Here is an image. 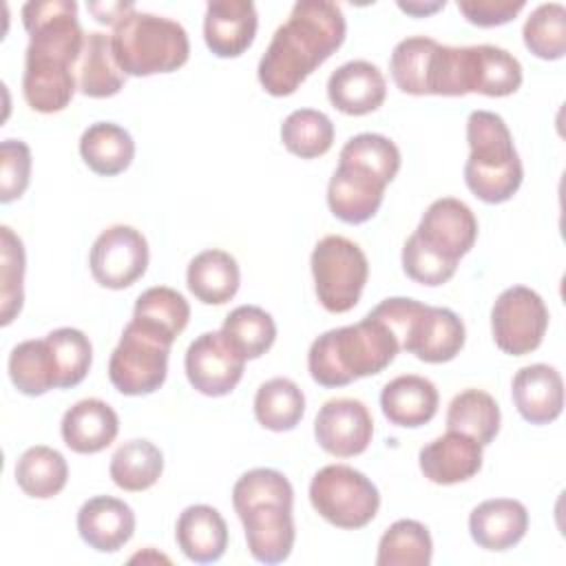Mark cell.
I'll return each instance as SVG.
<instances>
[{"label":"cell","mask_w":566,"mask_h":566,"mask_svg":"<svg viewBox=\"0 0 566 566\" xmlns=\"http://www.w3.org/2000/svg\"><path fill=\"white\" fill-rule=\"evenodd\" d=\"M175 539L190 562L212 564L228 548V524L214 506L190 504L177 517Z\"/></svg>","instance_id":"d4e9b609"},{"label":"cell","mask_w":566,"mask_h":566,"mask_svg":"<svg viewBox=\"0 0 566 566\" xmlns=\"http://www.w3.org/2000/svg\"><path fill=\"white\" fill-rule=\"evenodd\" d=\"M69 480L64 455L46 444L29 447L15 462V482L24 495L35 500L55 497Z\"/></svg>","instance_id":"4dcf8cb0"},{"label":"cell","mask_w":566,"mask_h":566,"mask_svg":"<svg viewBox=\"0 0 566 566\" xmlns=\"http://www.w3.org/2000/svg\"><path fill=\"white\" fill-rule=\"evenodd\" d=\"M175 338L155 325L130 318L108 360V378L124 396H148L168 376V356Z\"/></svg>","instance_id":"52a82bcc"},{"label":"cell","mask_w":566,"mask_h":566,"mask_svg":"<svg viewBox=\"0 0 566 566\" xmlns=\"http://www.w3.org/2000/svg\"><path fill=\"white\" fill-rule=\"evenodd\" d=\"M402 270L405 274L427 287H438L451 281L458 263L431 250L416 232L402 245Z\"/></svg>","instance_id":"ee69618b"},{"label":"cell","mask_w":566,"mask_h":566,"mask_svg":"<svg viewBox=\"0 0 566 566\" xmlns=\"http://www.w3.org/2000/svg\"><path fill=\"white\" fill-rule=\"evenodd\" d=\"M31 179V148L22 139L0 144V201L20 199Z\"/></svg>","instance_id":"f6af8a7d"},{"label":"cell","mask_w":566,"mask_h":566,"mask_svg":"<svg viewBox=\"0 0 566 566\" xmlns=\"http://www.w3.org/2000/svg\"><path fill=\"white\" fill-rule=\"evenodd\" d=\"M111 480L130 493L146 491L157 484L164 473V455L146 438H135L124 442L111 458L108 467Z\"/></svg>","instance_id":"d6a6232c"},{"label":"cell","mask_w":566,"mask_h":566,"mask_svg":"<svg viewBox=\"0 0 566 566\" xmlns=\"http://www.w3.org/2000/svg\"><path fill=\"white\" fill-rule=\"evenodd\" d=\"M305 413L303 389L283 376L265 380L254 396V418L270 431H292Z\"/></svg>","instance_id":"836d02e7"},{"label":"cell","mask_w":566,"mask_h":566,"mask_svg":"<svg viewBox=\"0 0 566 566\" xmlns=\"http://www.w3.org/2000/svg\"><path fill=\"white\" fill-rule=\"evenodd\" d=\"M387 181L376 172L340 161L327 184V206L336 219L349 226L369 221L385 197Z\"/></svg>","instance_id":"9a60e30c"},{"label":"cell","mask_w":566,"mask_h":566,"mask_svg":"<svg viewBox=\"0 0 566 566\" xmlns=\"http://www.w3.org/2000/svg\"><path fill=\"white\" fill-rule=\"evenodd\" d=\"M219 332L245 360H254L274 345L276 323L259 305H239L226 316Z\"/></svg>","instance_id":"e575fe53"},{"label":"cell","mask_w":566,"mask_h":566,"mask_svg":"<svg viewBox=\"0 0 566 566\" xmlns=\"http://www.w3.org/2000/svg\"><path fill=\"white\" fill-rule=\"evenodd\" d=\"M9 378L24 396H42L57 387V367L46 338H29L11 349Z\"/></svg>","instance_id":"1f68e13d"},{"label":"cell","mask_w":566,"mask_h":566,"mask_svg":"<svg viewBox=\"0 0 566 566\" xmlns=\"http://www.w3.org/2000/svg\"><path fill=\"white\" fill-rule=\"evenodd\" d=\"M188 382L203 396H228L241 380L245 358L223 338L221 332L197 336L184 358Z\"/></svg>","instance_id":"4fadbf2b"},{"label":"cell","mask_w":566,"mask_h":566,"mask_svg":"<svg viewBox=\"0 0 566 566\" xmlns=\"http://www.w3.org/2000/svg\"><path fill=\"white\" fill-rule=\"evenodd\" d=\"M232 506L256 562L281 564L290 557L296 539L294 489L281 471L265 467L245 471L232 486Z\"/></svg>","instance_id":"3957f363"},{"label":"cell","mask_w":566,"mask_h":566,"mask_svg":"<svg viewBox=\"0 0 566 566\" xmlns=\"http://www.w3.org/2000/svg\"><path fill=\"white\" fill-rule=\"evenodd\" d=\"M467 340L462 318L449 307L427 305L416 321L402 352L413 354L422 363H449L453 360Z\"/></svg>","instance_id":"44dd1931"},{"label":"cell","mask_w":566,"mask_h":566,"mask_svg":"<svg viewBox=\"0 0 566 566\" xmlns=\"http://www.w3.org/2000/svg\"><path fill=\"white\" fill-rule=\"evenodd\" d=\"M467 188L484 203L509 201L522 186L524 168L506 122L497 113L473 111L467 117Z\"/></svg>","instance_id":"5b68a950"},{"label":"cell","mask_w":566,"mask_h":566,"mask_svg":"<svg viewBox=\"0 0 566 566\" xmlns=\"http://www.w3.org/2000/svg\"><path fill=\"white\" fill-rule=\"evenodd\" d=\"M0 323L9 325L24 301V245L9 228H0Z\"/></svg>","instance_id":"ab89813d"},{"label":"cell","mask_w":566,"mask_h":566,"mask_svg":"<svg viewBox=\"0 0 566 566\" xmlns=\"http://www.w3.org/2000/svg\"><path fill=\"white\" fill-rule=\"evenodd\" d=\"M526 7L524 0H458V11L475 27H500Z\"/></svg>","instance_id":"bcb514c9"},{"label":"cell","mask_w":566,"mask_h":566,"mask_svg":"<svg viewBox=\"0 0 566 566\" xmlns=\"http://www.w3.org/2000/svg\"><path fill=\"white\" fill-rule=\"evenodd\" d=\"M259 15L250 0H212L203 15V40L217 57H239L256 35Z\"/></svg>","instance_id":"e0dca14e"},{"label":"cell","mask_w":566,"mask_h":566,"mask_svg":"<svg viewBox=\"0 0 566 566\" xmlns=\"http://www.w3.org/2000/svg\"><path fill=\"white\" fill-rule=\"evenodd\" d=\"M520 60L502 46L475 44L453 46L451 91L453 97L482 93L489 97L513 95L522 86Z\"/></svg>","instance_id":"30bf717a"},{"label":"cell","mask_w":566,"mask_h":566,"mask_svg":"<svg viewBox=\"0 0 566 566\" xmlns=\"http://www.w3.org/2000/svg\"><path fill=\"white\" fill-rule=\"evenodd\" d=\"M281 142L292 155L301 159H316L332 148L334 124L323 111L298 108L283 119Z\"/></svg>","instance_id":"74e56055"},{"label":"cell","mask_w":566,"mask_h":566,"mask_svg":"<svg viewBox=\"0 0 566 566\" xmlns=\"http://www.w3.org/2000/svg\"><path fill=\"white\" fill-rule=\"evenodd\" d=\"M347 24L329 0H298L274 31L259 60L256 77L274 97L292 95L345 42Z\"/></svg>","instance_id":"7a4b0ae2"},{"label":"cell","mask_w":566,"mask_h":566,"mask_svg":"<svg viewBox=\"0 0 566 566\" xmlns=\"http://www.w3.org/2000/svg\"><path fill=\"white\" fill-rule=\"evenodd\" d=\"M241 283L237 259L219 248L199 252L186 270V285L206 305H223L234 298Z\"/></svg>","instance_id":"4316f807"},{"label":"cell","mask_w":566,"mask_h":566,"mask_svg":"<svg viewBox=\"0 0 566 566\" xmlns=\"http://www.w3.org/2000/svg\"><path fill=\"white\" fill-rule=\"evenodd\" d=\"M400 352L396 334L376 316L323 332L307 352V369L321 387H345L358 378L376 376Z\"/></svg>","instance_id":"277c9868"},{"label":"cell","mask_w":566,"mask_h":566,"mask_svg":"<svg viewBox=\"0 0 566 566\" xmlns=\"http://www.w3.org/2000/svg\"><path fill=\"white\" fill-rule=\"evenodd\" d=\"M433 542L418 520H396L378 542V566H429Z\"/></svg>","instance_id":"d590c367"},{"label":"cell","mask_w":566,"mask_h":566,"mask_svg":"<svg viewBox=\"0 0 566 566\" xmlns=\"http://www.w3.org/2000/svg\"><path fill=\"white\" fill-rule=\"evenodd\" d=\"M418 464L433 484L467 482L482 469V444L464 433L447 431L420 449Z\"/></svg>","instance_id":"ffe728a7"},{"label":"cell","mask_w":566,"mask_h":566,"mask_svg":"<svg viewBox=\"0 0 566 566\" xmlns=\"http://www.w3.org/2000/svg\"><path fill=\"white\" fill-rule=\"evenodd\" d=\"M133 318L155 325L161 332L177 338L188 325L190 305L184 298V294H179L177 290L166 285H155L144 290L137 296L133 307Z\"/></svg>","instance_id":"b9f144b4"},{"label":"cell","mask_w":566,"mask_h":566,"mask_svg":"<svg viewBox=\"0 0 566 566\" xmlns=\"http://www.w3.org/2000/svg\"><path fill=\"white\" fill-rule=\"evenodd\" d=\"M500 405L482 389H464L449 402L447 431H458L486 447L500 433Z\"/></svg>","instance_id":"f546056e"},{"label":"cell","mask_w":566,"mask_h":566,"mask_svg":"<svg viewBox=\"0 0 566 566\" xmlns=\"http://www.w3.org/2000/svg\"><path fill=\"white\" fill-rule=\"evenodd\" d=\"M416 234L431 250L458 263L478 239V219L464 201L442 197L424 210Z\"/></svg>","instance_id":"2e32d148"},{"label":"cell","mask_w":566,"mask_h":566,"mask_svg":"<svg viewBox=\"0 0 566 566\" xmlns=\"http://www.w3.org/2000/svg\"><path fill=\"white\" fill-rule=\"evenodd\" d=\"M511 396L517 413L531 424H548L562 416L564 380L562 374L546 365L533 363L513 376Z\"/></svg>","instance_id":"d6986e66"},{"label":"cell","mask_w":566,"mask_h":566,"mask_svg":"<svg viewBox=\"0 0 566 566\" xmlns=\"http://www.w3.org/2000/svg\"><path fill=\"white\" fill-rule=\"evenodd\" d=\"M438 42L424 35H411L400 40L389 60L394 84L407 95H429L431 62Z\"/></svg>","instance_id":"8d00e7d4"},{"label":"cell","mask_w":566,"mask_h":566,"mask_svg":"<svg viewBox=\"0 0 566 566\" xmlns=\"http://www.w3.org/2000/svg\"><path fill=\"white\" fill-rule=\"evenodd\" d=\"M126 75L115 62L111 35L102 31L86 33L84 51L77 64V88L93 99L113 97L124 88Z\"/></svg>","instance_id":"f1b7e54d"},{"label":"cell","mask_w":566,"mask_h":566,"mask_svg":"<svg viewBox=\"0 0 566 566\" xmlns=\"http://www.w3.org/2000/svg\"><path fill=\"white\" fill-rule=\"evenodd\" d=\"M387 82L380 69L367 60L340 64L327 80V99L345 115H367L382 106Z\"/></svg>","instance_id":"ac0fdd59"},{"label":"cell","mask_w":566,"mask_h":566,"mask_svg":"<svg viewBox=\"0 0 566 566\" xmlns=\"http://www.w3.org/2000/svg\"><path fill=\"white\" fill-rule=\"evenodd\" d=\"M314 438L329 455H360L374 438V420L367 405L356 398H332L323 402L314 418Z\"/></svg>","instance_id":"5bb4252c"},{"label":"cell","mask_w":566,"mask_h":566,"mask_svg":"<svg viewBox=\"0 0 566 566\" xmlns=\"http://www.w3.org/2000/svg\"><path fill=\"white\" fill-rule=\"evenodd\" d=\"M438 389L436 385L416 374L396 376L380 391V409L385 418L396 427L416 429L433 420L438 413Z\"/></svg>","instance_id":"484cf974"},{"label":"cell","mask_w":566,"mask_h":566,"mask_svg":"<svg viewBox=\"0 0 566 566\" xmlns=\"http://www.w3.org/2000/svg\"><path fill=\"white\" fill-rule=\"evenodd\" d=\"M80 155L95 175L115 177L130 166L135 142L124 126L95 122L80 137Z\"/></svg>","instance_id":"83f0119b"},{"label":"cell","mask_w":566,"mask_h":566,"mask_svg":"<svg viewBox=\"0 0 566 566\" xmlns=\"http://www.w3.org/2000/svg\"><path fill=\"white\" fill-rule=\"evenodd\" d=\"M77 533L97 553H115L135 533L133 509L111 495H95L77 511Z\"/></svg>","instance_id":"7402d4cb"},{"label":"cell","mask_w":566,"mask_h":566,"mask_svg":"<svg viewBox=\"0 0 566 566\" xmlns=\"http://www.w3.org/2000/svg\"><path fill=\"white\" fill-rule=\"evenodd\" d=\"M548 327V307L544 298L526 287H506L491 307V332L497 349L509 356L535 352Z\"/></svg>","instance_id":"8fae6325"},{"label":"cell","mask_w":566,"mask_h":566,"mask_svg":"<svg viewBox=\"0 0 566 566\" xmlns=\"http://www.w3.org/2000/svg\"><path fill=\"white\" fill-rule=\"evenodd\" d=\"M314 511L332 526L356 531L367 526L380 506L376 484L354 467L327 464L310 482Z\"/></svg>","instance_id":"ba28073f"},{"label":"cell","mask_w":566,"mask_h":566,"mask_svg":"<svg viewBox=\"0 0 566 566\" xmlns=\"http://www.w3.org/2000/svg\"><path fill=\"white\" fill-rule=\"evenodd\" d=\"M60 433L71 451L82 455L99 453L117 438L119 418L108 402L84 398L64 411Z\"/></svg>","instance_id":"cb8c5ba5"},{"label":"cell","mask_w":566,"mask_h":566,"mask_svg":"<svg viewBox=\"0 0 566 566\" xmlns=\"http://www.w3.org/2000/svg\"><path fill=\"white\" fill-rule=\"evenodd\" d=\"M528 531V511L520 500L493 497L480 502L469 515L471 539L484 551H509Z\"/></svg>","instance_id":"603a6c76"},{"label":"cell","mask_w":566,"mask_h":566,"mask_svg":"<svg viewBox=\"0 0 566 566\" xmlns=\"http://www.w3.org/2000/svg\"><path fill=\"white\" fill-rule=\"evenodd\" d=\"M338 159L363 166L382 177L387 184L394 181L402 161L398 146L380 133H360L349 137L340 148Z\"/></svg>","instance_id":"7bdbcfd3"},{"label":"cell","mask_w":566,"mask_h":566,"mask_svg":"<svg viewBox=\"0 0 566 566\" xmlns=\"http://www.w3.org/2000/svg\"><path fill=\"white\" fill-rule=\"evenodd\" d=\"M148 259L150 252L146 237L133 226L115 223L102 230L93 241L88 268L102 287L124 290L144 276Z\"/></svg>","instance_id":"7c38bea8"},{"label":"cell","mask_w":566,"mask_h":566,"mask_svg":"<svg viewBox=\"0 0 566 566\" xmlns=\"http://www.w3.org/2000/svg\"><path fill=\"white\" fill-rule=\"evenodd\" d=\"M111 46L115 62L130 77L172 73L190 55L188 33L177 20L137 9L113 27Z\"/></svg>","instance_id":"8992f818"},{"label":"cell","mask_w":566,"mask_h":566,"mask_svg":"<svg viewBox=\"0 0 566 566\" xmlns=\"http://www.w3.org/2000/svg\"><path fill=\"white\" fill-rule=\"evenodd\" d=\"M44 338L55 358L57 387L71 389L80 385L86 378L93 363V347L88 336L75 327H57L49 332Z\"/></svg>","instance_id":"60d3db41"},{"label":"cell","mask_w":566,"mask_h":566,"mask_svg":"<svg viewBox=\"0 0 566 566\" xmlns=\"http://www.w3.org/2000/svg\"><path fill=\"white\" fill-rule=\"evenodd\" d=\"M88 11L95 15L97 22L102 24H117L126 13L135 9L133 2H88Z\"/></svg>","instance_id":"7dc6e473"},{"label":"cell","mask_w":566,"mask_h":566,"mask_svg":"<svg viewBox=\"0 0 566 566\" xmlns=\"http://www.w3.org/2000/svg\"><path fill=\"white\" fill-rule=\"evenodd\" d=\"M310 265L316 296L327 312L345 314L356 307L369 276V263L358 243L327 234L314 245Z\"/></svg>","instance_id":"9c48e42d"},{"label":"cell","mask_w":566,"mask_h":566,"mask_svg":"<svg viewBox=\"0 0 566 566\" xmlns=\"http://www.w3.org/2000/svg\"><path fill=\"white\" fill-rule=\"evenodd\" d=\"M444 7V0H436V2H422V0H411V2H398V9L413 15V18H424L431 15L436 11H440Z\"/></svg>","instance_id":"c3c4849f"},{"label":"cell","mask_w":566,"mask_h":566,"mask_svg":"<svg viewBox=\"0 0 566 566\" xmlns=\"http://www.w3.org/2000/svg\"><path fill=\"white\" fill-rule=\"evenodd\" d=\"M522 38L526 49L539 60H559L566 53V7L544 2L531 11Z\"/></svg>","instance_id":"f35d334b"},{"label":"cell","mask_w":566,"mask_h":566,"mask_svg":"<svg viewBox=\"0 0 566 566\" xmlns=\"http://www.w3.org/2000/svg\"><path fill=\"white\" fill-rule=\"evenodd\" d=\"M22 24L29 33L22 95L38 113H60L75 95V66L86 42L77 20V4L73 0L27 2L22 7Z\"/></svg>","instance_id":"6da1fadb"}]
</instances>
